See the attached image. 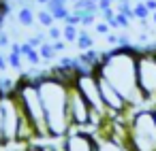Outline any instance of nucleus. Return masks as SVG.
<instances>
[{
    "label": "nucleus",
    "instance_id": "obj_9",
    "mask_svg": "<svg viewBox=\"0 0 156 151\" xmlns=\"http://www.w3.org/2000/svg\"><path fill=\"white\" fill-rule=\"evenodd\" d=\"M64 151H96V136L90 130H77L73 128L62 138Z\"/></svg>",
    "mask_w": 156,
    "mask_h": 151
},
{
    "label": "nucleus",
    "instance_id": "obj_30",
    "mask_svg": "<svg viewBox=\"0 0 156 151\" xmlns=\"http://www.w3.org/2000/svg\"><path fill=\"white\" fill-rule=\"evenodd\" d=\"M5 151H22V149H11V147H7Z\"/></svg>",
    "mask_w": 156,
    "mask_h": 151
},
{
    "label": "nucleus",
    "instance_id": "obj_29",
    "mask_svg": "<svg viewBox=\"0 0 156 151\" xmlns=\"http://www.w3.org/2000/svg\"><path fill=\"white\" fill-rule=\"evenodd\" d=\"M152 113H154V119H156V104L152 106Z\"/></svg>",
    "mask_w": 156,
    "mask_h": 151
},
{
    "label": "nucleus",
    "instance_id": "obj_22",
    "mask_svg": "<svg viewBox=\"0 0 156 151\" xmlns=\"http://www.w3.org/2000/svg\"><path fill=\"white\" fill-rule=\"evenodd\" d=\"M47 39H49L51 43H54V41H60V39H62V28L56 26V24H54L51 28H47Z\"/></svg>",
    "mask_w": 156,
    "mask_h": 151
},
{
    "label": "nucleus",
    "instance_id": "obj_27",
    "mask_svg": "<svg viewBox=\"0 0 156 151\" xmlns=\"http://www.w3.org/2000/svg\"><path fill=\"white\" fill-rule=\"evenodd\" d=\"M34 2L41 5V7H47V5H49V0H34Z\"/></svg>",
    "mask_w": 156,
    "mask_h": 151
},
{
    "label": "nucleus",
    "instance_id": "obj_5",
    "mask_svg": "<svg viewBox=\"0 0 156 151\" xmlns=\"http://www.w3.org/2000/svg\"><path fill=\"white\" fill-rule=\"evenodd\" d=\"M137 83L147 106L156 104V47L137 49Z\"/></svg>",
    "mask_w": 156,
    "mask_h": 151
},
{
    "label": "nucleus",
    "instance_id": "obj_24",
    "mask_svg": "<svg viewBox=\"0 0 156 151\" xmlns=\"http://www.w3.org/2000/svg\"><path fill=\"white\" fill-rule=\"evenodd\" d=\"M54 47H56V51H64V49H66V41H64V39L54 41Z\"/></svg>",
    "mask_w": 156,
    "mask_h": 151
},
{
    "label": "nucleus",
    "instance_id": "obj_4",
    "mask_svg": "<svg viewBox=\"0 0 156 151\" xmlns=\"http://www.w3.org/2000/svg\"><path fill=\"white\" fill-rule=\"evenodd\" d=\"M128 145L133 151H156V119L152 106L128 113Z\"/></svg>",
    "mask_w": 156,
    "mask_h": 151
},
{
    "label": "nucleus",
    "instance_id": "obj_21",
    "mask_svg": "<svg viewBox=\"0 0 156 151\" xmlns=\"http://www.w3.org/2000/svg\"><path fill=\"white\" fill-rule=\"evenodd\" d=\"M47 41H49L47 34H43V32H39V34H34V36H28V43H30L32 47H37V49H39L43 43H47Z\"/></svg>",
    "mask_w": 156,
    "mask_h": 151
},
{
    "label": "nucleus",
    "instance_id": "obj_16",
    "mask_svg": "<svg viewBox=\"0 0 156 151\" xmlns=\"http://www.w3.org/2000/svg\"><path fill=\"white\" fill-rule=\"evenodd\" d=\"M37 24H41V26L47 30V28H51V26L56 24V17L51 15V11L41 9V11H37Z\"/></svg>",
    "mask_w": 156,
    "mask_h": 151
},
{
    "label": "nucleus",
    "instance_id": "obj_31",
    "mask_svg": "<svg viewBox=\"0 0 156 151\" xmlns=\"http://www.w3.org/2000/svg\"><path fill=\"white\" fill-rule=\"evenodd\" d=\"M135 2H145V0H135Z\"/></svg>",
    "mask_w": 156,
    "mask_h": 151
},
{
    "label": "nucleus",
    "instance_id": "obj_25",
    "mask_svg": "<svg viewBox=\"0 0 156 151\" xmlns=\"http://www.w3.org/2000/svg\"><path fill=\"white\" fill-rule=\"evenodd\" d=\"M7 66H9L7 55H5V53H0V70H7Z\"/></svg>",
    "mask_w": 156,
    "mask_h": 151
},
{
    "label": "nucleus",
    "instance_id": "obj_15",
    "mask_svg": "<svg viewBox=\"0 0 156 151\" xmlns=\"http://www.w3.org/2000/svg\"><path fill=\"white\" fill-rule=\"evenodd\" d=\"M39 53H41V60H43V62H54V60L58 58V51H56V47H54L51 41L43 43V45L39 47Z\"/></svg>",
    "mask_w": 156,
    "mask_h": 151
},
{
    "label": "nucleus",
    "instance_id": "obj_11",
    "mask_svg": "<svg viewBox=\"0 0 156 151\" xmlns=\"http://www.w3.org/2000/svg\"><path fill=\"white\" fill-rule=\"evenodd\" d=\"M22 7H20V11H17V24L20 26H24V28H32L34 24H37V13L32 11V7L26 2V0H22Z\"/></svg>",
    "mask_w": 156,
    "mask_h": 151
},
{
    "label": "nucleus",
    "instance_id": "obj_13",
    "mask_svg": "<svg viewBox=\"0 0 156 151\" xmlns=\"http://www.w3.org/2000/svg\"><path fill=\"white\" fill-rule=\"evenodd\" d=\"M22 53H24V60H26L28 64H32V66H37V64H41V62H43V60H41L39 49H37V47H32L28 41H26V43H22Z\"/></svg>",
    "mask_w": 156,
    "mask_h": 151
},
{
    "label": "nucleus",
    "instance_id": "obj_18",
    "mask_svg": "<svg viewBox=\"0 0 156 151\" xmlns=\"http://www.w3.org/2000/svg\"><path fill=\"white\" fill-rule=\"evenodd\" d=\"M133 13H135V19H139V22L152 17V11L147 9L145 2H135V5H133Z\"/></svg>",
    "mask_w": 156,
    "mask_h": 151
},
{
    "label": "nucleus",
    "instance_id": "obj_1",
    "mask_svg": "<svg viewBox=\"0 0 156 151\" xmlns=\"http://www.w3.org/2000/svg\"><path fill=\"white\" fill-rule=\"evenodd\" d=\"M94 72L105 77L133 109L147 106L137 83V47H113L101 53Z\"/></svg>",
    "mask_w": 156,
    "mask_h": 151
},
{
    "label": "nucleus",
    "instance_id": "obj_23",
    "mask_svg": "<svg viewBox=\"0 0 156 151\" xmlns=\"http://www.w3.org/2000/svg\"><path fill=\"white\" fill-rule=\"evenodd\" d=\"M2 94V92H0ZM0 149H5V128H2V106H0Z\"/></svg>",
    "mask_w": 156,
    "mask_h": 151
},
{
    "label": "nucleus",
    "instance_id": "obj_28",
    "mask_svg": "<svg viewBox=\"0 0 156 151\" xmlns=\"http://www.w3.org/2000/svg\"><path fill=\"white\" fill-rule=\"evenodd\" d=\"M150 19H152V24H154V26H156V11H154V13H152V17H150Z\"/></svg>",
    "mask_w": 156,
    "mask_h": 151
},
{
    "label": "nucleus",
    "instance_id": "obj_12",
    "mask_svg": "<svg viewBox=\"0 0 156 151\" xmlns=\"http://www.w3.org/2000/svg\"><path fill=\"white\" fill-rule=\"evenodd\" d=\"M7 62L11 68L15 70H22V62H24V53H22V43H13L9 47V53H7Z\"/></svg>",
    "mask_w": 156,
    "mask_h": 151
},
{
    "label": "nucleus",
    "instance_id": "obj_6",
    "mask_svg": "<svg viewBox=\"0 0 156 151\" xmlns=\"http://www.w3.org/2000/svg\"><path fill=\"white\" fill-rule=\"evenodd\" d=\"M71 85L88 100V104L92 106L94 113H98V115H103L105 119H109V111H107V106H105V102H103L101 87H98V75H96L94 70L79 68Z\"/></svg>",
    "mask_w": 156,
    "mask_h": 151
},
{
    "label": "nucleus",
    "instance_id": "obj_8",
    "mask_svg": "<svg viewBox=\"0 0 156 151\" xmlns=\"http://www.w3.org/2000/svg\"><path fill=\"white\" fill-rule=\"evenodd\" d=\"M69 117H71V126L77 130H90L92 123V106L88 104V100L71 85L69 92Z\"/></svg>",
    "mask_w": 156,
    "mask_h": 151
},
{
    "label": "nucleus",
    "instance_id": "obj_32",
    "mask_svg": "<svg viewBox=\"0 0 156 151\" xmlns=\"http://www.w3.org/2000/svg\"><path fill=\"white\" fill-rule=\"evenodd\" d=\"M94 2H98V0H94Z\"/></svg>",
    "mask_w": 156,
    "mask_h": 151
},
{
    "label": "nucleus",
    "instance_id": "obj_3",
    "mask_svg": "<svg viewBox=\"0 0 156 151\" xmlns=\"http://www.w3.org/2000/svg\"><path fill=\"white\" fill-rule=\"evenodd\" d=\"M24 115L30 119V123L34 126L37 134H39V140H45V138H51L49 136V128H47V117H45V106H43V100H41V94H39V85H37V79L34 77H28L24 75L20 81H15V89H13Z\"/></svg>",
    "mask_w": 156,
    "mask_h": 151
},
{
    "label": "nucleus",
    "instance_id": "obj_2",
    "mask_svg": "<svg viewBox=\"0 0 156 151\" xmlns=\"http://www.w3.org/2000/svg\"><path fill=\"white\" fill-rule=\"evenodd\" d=\"M34 79H37L39 94H41V100H43V106H45L49 136L51 138H64L73 130L71 117H69V92H71V83H66L64 79H60L51 70L34 75Z\"/></svg>",
    "mask_w": 156,
    "mask_h": 151
},
{
    "label": "nucleus",
    "instance_id": "obj_20",
    "mask_svg": "<svg viewBox=\"0 0 156 151\" xmlns=\"http://www.w3.org/2000/svg\"><path fill=\"white\" fill-rule=\"evenodd\" d=\"M94 32H96V34H103V36H107V34L111 32V26H109L105 19H98V22L94 24Z\"/></svg>",
    "mask_w": 156,
    "mask_h": 151
},
{
    "label": "nucleus",
    "instance_id": "obj_26",
    "mask_svg": "<svg viewBox=\"0 0 156 151\" xmlns=\"http://www.w3.org/2000/svg\"><path fill=\"white\" fill-rule=\"evenodd\" d=\"M145 5H147V9H150L152 13L156 11V0H145Z\"/></svg>",
    "mask_w": 156,
    "mask_h": 151
},
{
    "label": "nucleus",
    "instance_id": "obj_7",
    "mask_svg": "<svg viewBox=\"0 0 156 151\" xmlns=\"http://www.w3.org/2000/svg\"><path fill=\"white\" fill-rule=\"evenodd\" d=\"M0 106H2V128H5V149L17 145L20 123L24 119V111L13 92L0 94Z\"/></svg>",
    "mask_w": 156,
    "mask_h": 151
},
{
    "label": "nucleus",
    "instance_id": "obj_17",
    "mask_svg": "<svg viewBox=\"0 0 156 151\" xmlns=\"http://www.w3.org/2000/svg\"><path fill=\"white\" fill-rule=\"evenodd\" d=\"M79 26H71V24H64L62 26V39L66 43H77V36H79Z\"/></svg>",
    "mask_w": 156,
    "mask_h": 151
},
{
    "label": "nucleus",
    "instance_id": "obj_14",
    "mask_svg": "<svg viewBox=\"0 0 156 151\" xmlns=\"http://www.w3.org/2000/svg\"><path fill=\"white\" fill-rule=\"evenodd\" d=\"M77 47H79V51H88V49H92L94 47V39L90 36V32L86 30V28H81L79 30V36H77V43H75Z\"/></svg>",
    "mask_w": 156,
    "mask_h": 151
},
{
    "label": "nucleus",
    "instance_id": "obj_19",
    "mask_svg": "<svg viewBox=\"0 0 156 151\" xmlns=\"http://www.w3.org/2000/svg\"><path fill=\"white\" fill-rule=\"evenodd\" d=\"M43 151H64L62 138H47V143H43Z\"/></svg>",
    "mask_w": 156,
    "mask_h": 151
},
{
    "label": "nucleus",
    "instance_id": "obj_10",
    "mask_svg": "<svg viewBox=\"0 0 156 151\" xmlns=\"http://www.w3.org/2000/svg\"><path fill=\"white\" fill-rule=\"evenodd\" d=\"M94 136H96V151H124V143L115 140L113 136H109L107 132L103 130H94Z\"/></svg>",
    "mask_w": 156,
    "mask_h": 151
}]
</instances>
